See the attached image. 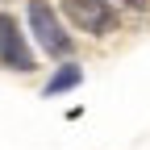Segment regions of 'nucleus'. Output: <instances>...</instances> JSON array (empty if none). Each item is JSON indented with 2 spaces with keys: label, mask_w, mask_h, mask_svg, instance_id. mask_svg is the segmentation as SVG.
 <instances>
[{
  "label": "nucleus",
  "mask_w": 150,
  "mask_h": 150,
  "mask_svg": "<svg viewBox=\"0 0 150 150\" xmlns=\"http://www.w3.org/2000/svg\"><path fill=\"white\" fill-rule=\"evenodd\" d=\"M29 29H33L38 46H42L46 54H54V59H67L71 54V38L63 33L59 17H54V8L46 4V0H29Z\"/></svg>",
  "instance_id": "obj_1"
},
{
  "label": "nucleus",
  "mask_w": 150,
  "mask_h": 150,
  "mask_svg": "<svg viewBox=\"0 0 150 150\" xmlns=\"http://www.w3.org/2000/svg\"><path fill=\"white\" fill-rule=\"evenodd\" d=\"M63 13L79 33H92V38H104L117 29V13L108 8V0H63Z\"/></svg>",
  "instance_id": "obj_2"
},
{
  "label": "nucleus",
  "mask_w": 150,
  "mask_h": 150,
  "mask_svg": "<svg viewBox=\"0 0 150 150\" xmlns=\"http://www.w3.org/2000/svg\"><path fill=\"white\" fill-rule=\"evenodd\" d=\"M79 79H83V71L75 67V63H71V67H63V71H59V75H54V79L46 83V96H59V92H67V88H75Z\"/></svg>",
  "instance_id": "obj_4"
},
{
  "label": "nucleus",
  "mask_w": 150,
  "mask_h": 150,
  "mask_svg": "<svg viewBox=\"0 0 150 150\" xmlns=\"http://www.w3.org/2000/svg\"><path fill=\"white\" fill-rule=\"evenodd\" d=\"M125 4H146V0H125Z\"/></svg>",
  "instance_id": "obj_5"
},
{
  "label": "nucleus",
  "mask_w": 150,
  "mask_h": 150,
  "mask_svg": "<svg viewBox=\"0 0 150 150\" xmlns=\"http://www.w3.org/2000/svg\"><path fill=\"white\" fill-rule=\"evenodd\" d=\"M0 63L8 71H33V54L25 46V33L17 25V17L0 13Z\"/></svg>",
  "instance_id": "obj_3"
}]
</instances>
